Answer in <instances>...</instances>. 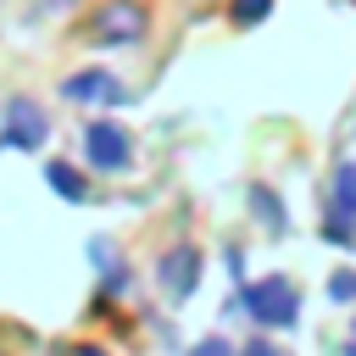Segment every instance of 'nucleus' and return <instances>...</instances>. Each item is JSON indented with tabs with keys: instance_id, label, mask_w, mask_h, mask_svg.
<instances>
[{
	"instance_id": "423d86ee",
	"label": "nucleus",
	"mask_w": 356,
	"mask_h": 356,
	"mask_svg": "<svg viewBox=\"0 0 356 356\" xmlns=\"http://www.w3.org/2000/svg\"><path fill=\"white\" fill-rule=\"evenodd\" d=\"M156 284L172 295V300H189L195 284H200V250L195 245H172L156 256Z\"/></svg>"
},
{
	"instance_id": "9b49d317",
	"label": "nucleus",
	"mask_w": 356,
	"mask_h": 356,
	"mask_svg": "<svg viewBox=\"0 0 356 356\" xmlns=\"http://www.w3.org/2000/svg\"><path fill=\"white\" fill-rule=\"evenodd\" d=\"M328 300H334V306H350V300H356V267H345V273L328 278Z\"/></svg>"
},
{
	"instance_id": "7ed1b4c3",
	"label": "nucleus",
	"mask_w": 356,
	"mask_h": 356,
	"mask_svg": "<svg viewBox=\"0 0 356 356\" xmlns=\"http://www.w3.org/2000/svg\"><path fill=\"white\" fill-rule=\"evenodd\" d=\"M61 100L67 106H128L134 95H128V83L111 72V67H72L67 78H61Z\"/></svg>"
},
{
	"instance_id": "f8f14e48",
	"label": "nucleus",
	"mask_w": 356,
	"mask_h": 356,
	"mask_svg": "<svg viewBox=\"0 0 356 356\" xmlns=\"http://www.w3.org/2000/svg\"><path fill=\"white\" fill-rule=\"evenodd\" d=\"M189 356H234V345H228V339H217V334H211V339H200V345H195V350H189Z\"/></svg>"
},
{
	"instance_id": "39448f33",
	"label": "nucleus",
	"mask_w": 356,
	"mask_h": 356,
	"mask_svg": "<svg viewBox=\"0 0 356 356\" xmlns=\"http://www.w3.org/2000/svg\"><path fill=\"white\" fill-rule=\"evenodd\" d=\"M145 28H150V11L139 6V0H100L95 6V22H89V33L100 39V44H139L145 39Z\"/></svg>"
},
{
	"instance_id": "20e7f679",
	"label": "nucleus",
	"mask_w": 356,
	"mask_h": 356,
	"mask_svg": "<svg viewBox=\"0 0 356 356\" xmlns=\"http://www.w3.org/2000/svg\"><path fill=\"white\" fill-rule=\"evenodd\" d=\"M83 161L95 172H128L134 167V134L122 122H111V117H95L83 128Z\"/></svg>"
},
{
	"instance_id": "0eeeda50",
	"label": "nucleus",
	"mask_w": 356,
	"mask_h": 356,
	"mask_svg": "<svg viewBox=\"0 0 356 356\" xmlns=\"http://www.w3.org/2000/svg\"><path fill=\"white\" fill-rule=\"evenodd\" d=\"M245 206L261 217V228H273V234H284V228H289V211H284V200H278L267 184H245Z\"/></svg>"
},
{
	"instance_id": "4468645a",
	"label": "nucleus",
	"mask_w": 356,
	"mask_h": 356,
	"mask_svg": "<svg viewBox=\"0 0 356 356\" xmlns=\"http://www.w3.org/2000/svg\"><path fill=\"white\" fill-rule=\"evenodd\" d=\"M44 11H50V17H61V11H72V0H44Z\"/></svg>"
},
{
	"instance_id": "ddd939ff",
	"label": "nucleus",
	"mask_w": 356,
	"mask_h": 356,
	"mask_svg": "<svg viewBox=\"0 0 356 356\" xmlns=\"http://www.w3.org/2000/svg\"><path fill=\"white\" fill-rule=\"evenodd\" d=\"M234 356H284V350H278V345H267V339H250V345H245V350H234Z\"/></svg>"
},
{
	"instance_id": "2eb2a0df",
	"label": "nucleus",
	"mask_w": 356,
	"mask_h": 356,
	"mask_svg": "<svg viewBox=\"0 0 356 356\" xmlns=\"http://www.w3.org/2000/svg\"><path fill=\"white\" fill-rule=\"evenodd\" d=\"M78 356H106V350H100V345H83V350H78Z\"/></svg>"
},
{
	"instance_id": "6e6552de",
	"label": "nucleus",
	"mask_w": 356,
	"mask_h": 356,
	"mask_svg": "<svg viewBox=\"0 0 356 356\" xmlns=\"http://www.w3.org/2000/svg\"><path fill=\"white\" fill-rule=\"evenodd\" d=\"M44 184H50L61 200H89V184H83V172H78L72 161H44Z\"/></svg>"
},
{
	"instance_id": "f03ea898",
	"label": "nucleus",
	"mask_w": 356,
	"mask_h": 356,
	"mask_svg": "<svg viewBox=\"0 0 356 356\" xmlns=\"http://www.w3.org/2000/svg\"><path fill=\"white\" fill-rule=\"evenodd\" d=\"M50 139V111L33 95H11L0 106V150H39Z\"/></svg>"
},
{
	"instance_id": "f257e3e1",
	"label": "nucleus",
	"mask_w": 356,
	"mask_h": 356,
	"mask_svg": "<svg viewBox=\"0 0 356 356\" xmlns=\"http://www.w3.org/2000/svg\"><path fill=\"white\" fill-rule=\"evenodd\" d=\"M239 306H245V317L261 323V328H295V323H300V289H295L284 273H267V278L239 284Z\"/></svg>"
},
{
	"instance_id": "9d476101",
	"label": "nucleus",
	"mask_w": 356,
	"mask_h": 356,
	"mask_svg": "<svg viewBox=\"0 0 356 356\" xmlns=\"http://www.w3.org/2000/svg\"><path fill=\"white\" fill-rule=\"evenodd\" d=\"M273 6H278V0H234V6H228V22H234V28H256V22L273 17Z\"/></svg>"
},
{
	"instance_id": "1a4fd4ad",
	"label": "nucleus",
	"mask_w": 356,
	"mask_h": 356,
	"mask_svg": "<svg viewBox=\"0 0 356 356\" xmlns=\"http://www.w3.org/2000/svg\"><path fill=\"white\" fill-rule=\"evenodd\" d=\"M334 211L356 217V161H339L334 167Z\"/></svg>"
}]
</instances>
